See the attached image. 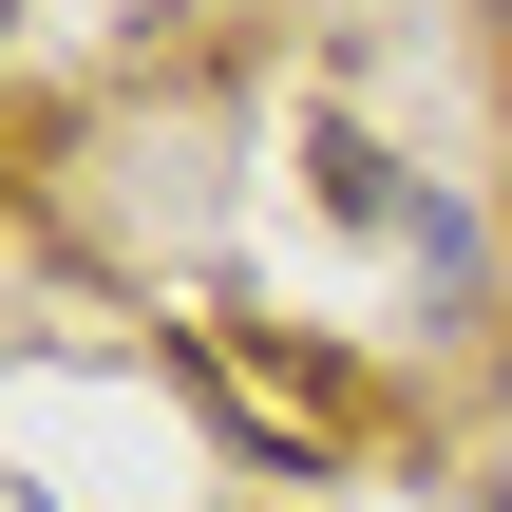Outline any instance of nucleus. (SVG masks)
Wrapping results in <instances>:
<instances>
[]
</instances>
